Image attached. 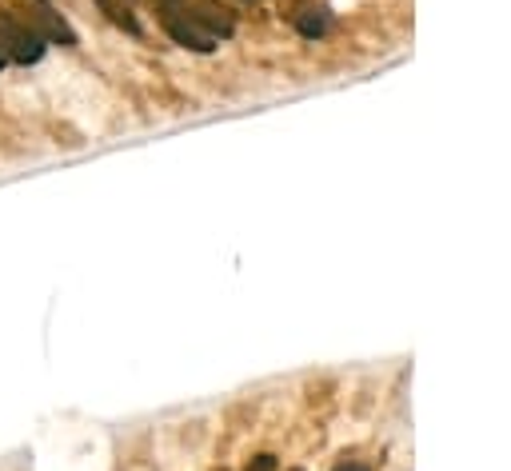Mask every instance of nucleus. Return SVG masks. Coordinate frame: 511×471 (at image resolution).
I'll list each match as a JSON object with an SVG mask.
<instances>
[{"label": "nucleus", "mask_w": 511, "mask_h": 471, "mask_svg": "<svg viewBox=\"0 0 511 471\" xmlns=\"http://www.w3.org/2000/svg\"><path fill=\"white\" fill-rule=\"evenodd\" d=\"M45 48H48V40L40 37L25 16L13 13V8H0V52H5L8 60L37 64L40 57H45Z\"/></svg>", "instance_id": "obj_1"}, {"label": "nucleus", "mask_w": 511, "mask_h": 471, "mask_svg": "<svg viewBox=\"0 0 511 471\" xmlns=\"http://www.w3.org/2000/svg\"><path fill=\"white\" fill-rule=\"evenodd\" d=\"M156 13H160V25H165V32L176 45L184 48H192V52H216V45L220 40L208 37L196 20L188 16V8H184V0H176V5H156Z\"/></svg>", "instance_id": "obj_2"}, {"label": "nucleus", "mask_w": 511, "mask_h": 471, "mask_svg": "<svg viewBox=\"0 0 511 471\" xmlns=\"http://www.w3.org/2000/svg\"><path fill=\"white\" fill-rule=\"evenodd\" d=\"M20 16H25L28 25L37 28L45 40H57V45H64V48H72V45H76L72 25H69V20H64L60 13H52L45 0H28V13H20Z\"/></svg>", "instance_id": "obj_3"}, {"label": "nucleus", "mask_w": 511, "mask_h": 471, "mask_svg": "<svg viewBox=\"0 0 511 471\" xmlns=\"http://www.w3.org/2000/svg\"><path fill=\"white\" fill-rule=\"evenodd\" d=\"M184 8H188V16L204 32H208V37H216V40H228L236 32L232 13H228V8H220V5H208V0H184Z\"/></svg>", "instance_id": "obj_4"}, {"label": "nucleus", "mask_w": 511, "mask_h": 471, "mask_svg": "<svg viewBox=\"0 0 511 471\" xmlns=\"http://www.w3.org/2000/svg\"><path fill=\"white\" fill-rule=\"evenodd\" d=\"M292 25H296L300 37L320 40V37H328V28H332V13L324 5H303L300 13H292Z\"/></svg>", "instance_id": "obj_5"}, {"label": "nucleus", "mask_w": 511, "mask_h": 471, "mask_svg": "<svg viewBox=\"0 0 511 471\" xmlns=\"http://www.w3.org/2000/svg\"><path fill=\"white\" fill-rule=\"evenodd\" d=\"M96 5H101V8H104V16H108V20H112V25H116V28H124V32H128V37H140V20L133 16V8H128V5H124V0H96Z\"/></svg>", "instance_id": "obj_6"}, {"label": "nucleus", "mask_w": 511, "mask_h": 471, "mask_svg": "<svg viewBox=\"0 0 511 471\" xmlns=\"http://www.w3.org/2000/svg\"><path fill=\"white\" fill-rule=\"evenodd\" d=\"M248 471H276V455H256V464Z\"/></svg>", "instance_id": "obj_7"}, {"label": "nucleus", "mask_w": 511, "mask_h": 471, "mask_svg": "<svg viewBox=\"0 0 511 471\" xmlns=\"http://www.w3.org/2000/svg\"><path fill=\"white\" fill-rule=\"evenodd\" d=\"M335 471H367V467H364V464H340Z\"/></svg>", "instance_id": "obj_8"}, {"label": "nucleus", "mask_w": 511, "mask_h": 471, "mask_svg": "<svg viewBox=\"0 0 511 471\" xmlns=\"http://www.w3.org/2000/svg\"><path fill=\"white\" fill-rule=\"evenodd\" d=\"M5 64H8V57H5V52H0V69H5Z\"/></svg>", "instance_id": "obj_9"}, {"label": "nucleus", "mask_w": 511, "mask_h": 471, "mask_svg": "<svg viewBox=\"0 0 511 471\" xmlns=\"http://www.w3.org/2000/svg\"><path fill=\"white\" fill-rule=\"evenodd\" d=\"M156 5H176V0H156Z\"/></svg>", "instance_id": "obj_10"}]
</instances>
